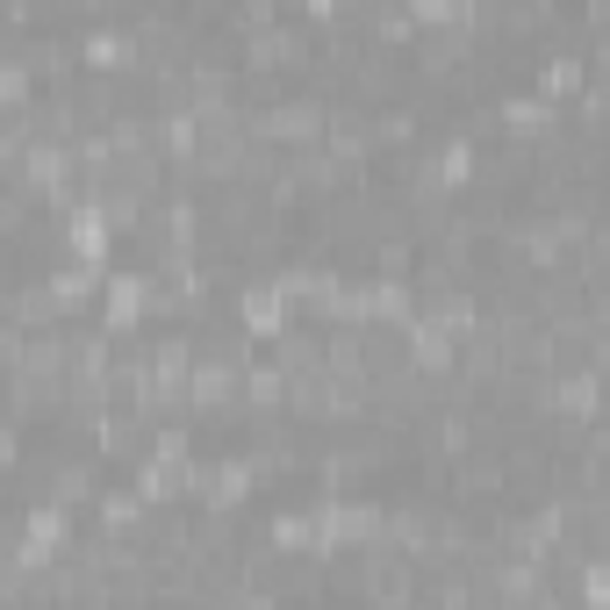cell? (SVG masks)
Returning a JSON list of instances; mask_svg holds the SVG:
<instances>
[{"mask_svg":"<svg viewBox=\"0 0 610 610\" xmlns=\"http://www.w3.org/2000/svg\"><path fill=\"white\" fill-rule=\"evenodd\" d=\"M101 244H108V216L80 209V216H72V252H80V259H101Z\"/></svg>","mask_w":610,"mask_h":610,"instance_id":"1","label":"cell"},{"mask_svg":"<svg viewBox=\"0 0 610 610\" xmlns=\"http://www.w3.org/2000/svg\"><path fill=\"white\" fill-rule=\"evenodd\" d=\"M137 309H144V280H137V273L108 280V324H130Z\"/></svg>","mask_w":610,"mask_h":610,"instance_id":"2","label":"cell"},{"mask_svg":"<svg viewBox=\"0 0 610 610\" xmlns=\"http://www.w3.org/2000/svg\"><path fill=\"white\" fill-rule=\"evenodd\" d=\"M87 58H94V65H130V36H115V29L87 36Z\"/></svg>","mask_w":610,"mask_h":610,"instance_id":"3","label":"cell"},{"mask_svg":"<svg viewBox=\"0 0 610 610\" xmlns=\"http://www.w3.org/2000/svg\"><path fill=\"white\" fill-rule=\"evenodd\" d=\"M244 316H252L259 331H273V324H280V295H266V288H259V295H244Z\"/></svg>","mask_w":610,"mask_h":610,"instance_id":"4","label":"cell"}]
</instances>
